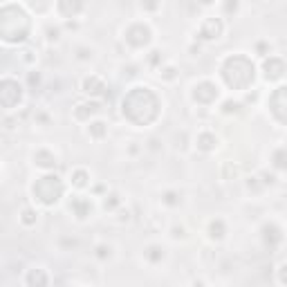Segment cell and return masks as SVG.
I'll return each mask as SVG.
<instances>
[{
    "instance_id": "cell-1",
    "label": "cell",
    "mask_w": 287,
    "mask_h": 287,
    "mask_svg": "<svg viewBox=\"0 0 287 287\" xmlns=\"http://www.w3.org/2000/svg\"><path fill=\"white\" fill-rule=\"evenodd\" d=\"M225 79L233 88H247L254 81V65L242 56L229 59L225 65Z\"/></svg>"
},
{
    "instance_id": "cell-2",
    "label": "cell",
    "mask_w": 287,
    "mask_h": 287,
    "mask_svg": "<svg viewBox=\"0 0 287 287\" xmlns=\"http://www.w3.org/2000/svg\"><path fill=\"white\" fill-rule=\"evenodd\" d=\"M34 193L38 196V200H41V202L52 204V202H56V200H59V196L63 193V184H61L59 177H52V175L41 177L38 184L34 186Z\"/></svg>"
},
{
    "instance_id": "cell-3",
    "label": "cell",
    "mask_w": 287,
    "mask_h": 287,
    "mask_svg": "<svg viewBox=\"0 0 287 287\" xmlns=\"http://www.w3.org/2000/svg\"><path fill=\"white\" fill-rule=\"evenodd\" d=\"M272 110L281 121H287V86L278 88L276 94L272 97Z\"/></svg>"
},
{
    "instance_id": "cell-4",
    "label": "cell",
    "mask_w": 287,
    "mask_h": 287,
    "mask_svg": "<svg viewBox=\"0 0 287 287\" xmlns=\"http://www.w3.org/2000/svg\"><path fill=\"white\" fill-rule=\"evenodd\" d=\"M148 36H151V31L146 30V27H141V25H137V27H130V31H128V41L133 45H144V43H148Z\"/></svg>"
},
{
    "instance_id": "cell-5",
    "label": "cell",
    "mask_w": 287,
    "mask_h": 287,
    "mask_svg": "<svg viewBox=\"0 0 287 287\" xmlns=\"http://www.w3.org/2000/svg\"><path fill=\"white\" fill-rule=\"evenodd\" d=\"M218 97V90H215L211 83H202V86L196 88V99L202 101V104H209V101H213Z\"/></svg>"
},
{
    "instance_id": "cell-6",
    "label": "cell",
    "mask_w": 287,
    "mask_h": 287,
    "mask_svg": "<svg viewBox=\"0 0 287 287\" xmlns=\"http://www.w3.org/2000/svg\"><path fill=\"white\" fill-rule=\"evenodd\" d=\"M220 30H222V25L218 20H207L204 27H202V38H218Z\"/></svg>"
},
{
    "instance_id": "cell-7",
    "label": "cell",
    "mask_w": 287,
    "mask_h": 287,
    "mask_svg": "<svg viewBox=\"0 0 287 287\" xmlns=\"http://www.w3.org/2000/svg\"><path fill=\"white\" fill-rule=\"evenodd\" d=\"M265 70H267V79H278L283 74V63L276 61V59H269V61L265 63Z\"/></svg>"
},
{
    "instance_id": "cell-8",
    "label": "cell",
    "mask_w": 287,
    "mask_h": 287,
    "mask_svg": "<svg viewBox=\"0 0 287 287\" xmlns=\"http://www.w3.org/2000/svg\"><path fill=\"white\" fill-rule=\"evenodd\" d=\"M59 7H61V12L65 16H72V14H76L81 9V0H61Z\"/></svg>"
},
{
    "instance_id": "cell-9",
    "label": "cell",
    "mask_w": 287,
    "mask_h": 287,
    "mask_svg": "<svg viewBox=\"0 0 287 287\" xmlns=\"http://www.w3.org/2000/svg\"><path fill=\"white\" fill-rule=\"evenodd\" d=\"M72 207L76 209L79 218H86L88 211H90V202H86V200H74V202H72Z\"/></svg>"
},
{
    "instance_id": "cell-10",
    "label": "cell",
    "mask_w": 287,
    "mask_h": 287,
    "mask_svg": "<svg viewBox=\"0 0 287 287\" xmlns=\"http://www.w3.org/2000/svg\"><path fill=\"white\" fill-rule=\"evenodd\" d=\"M215 146V137H211V135H202L200 137V148H204V151H209V148Z\"/></svg>"
},
{
    "instance_id": "cell-11",
    "label": "cell",
    "mask_w": 287,
    "mask_h": 287,
    "mask_svg": "<svg viewBox=\"0 0 287 287\" xmlns=\"http://www.w3.org/2000/svg\"><path fill=\"white\" fill-rule=\"evenodd\" d=\"M36 159H41V162H38L41 166H54L56 164V159L52 157V155H47V153H38Z\"/></svg>"
},
{
    "instance_id": "cell-12",
    "label": "cell",
    "mask_w": 287,
    "mask_h": 287,
    "mask_svg": "<svg viewBox=\"0 0 287 287\" xmlns=\"http://www.w3.org/2000/svg\"><path fill=\"white\" fill-rule=\"evenodd\" d=\"M276 166H281V168H287V151H281V153H276Z\"/></svg>"
},
{
    "instance_id": "cell-13",
    "label": "cell",
    "mask_w": 287,
    "mask_h": 287,
    "mask_svg": "<svg viewBox=\"0 0 287 287\" xmlns=\"http://www.w3.org/2000/svg\"><path fill=\"white\" fill-rule=\"evenodd\" d=\"M30 5L34 7V9H38V12H43V9H47L49 0H30Z\"/></svg>"
},
{
    "instance_id": "cell-14",
    "label": "cell",
    "mask_w": 287,
    "mask_h": 287,
    "mask_svg": "<svg viewBox=\"0 0 287 287\" xmlns=\"http://www.w3.org/2000/svg\"><path fill=\"white\" fill-rule=\"evenodd\" d=\"M74 184H76V186H83V184H86V173H76V175H74Z\"/></svg>"
},
{
    "instance_id": "cell-15",
    "label": "cell",
    "mask_w": 287,
    "mask_h": 287,
    "mask_svg": "<svg viewBox=\"0 0 287 287\" xmlns=\"http://www.w3.org/2000/svg\"><path fill=\"white\" fill-rule=\"evenodd\" d=\"M30 283H47V278H45V276H41V274H31L30 276Z\"/></svg>"
},
{
    "instance_id": "cell-16",
    "label": "cell",
    "mask_w": 287,
    "mask_h": 287,
    "mask_svg": "<svg viewBox=\"0 0 287 287\" xmlns=\"http://www.w3.org/2000/svg\"><path fill=\"white\" fill-rule=\"evenodd\" d=\"M281 281H283V283H287V265L283 267V272H281Z\"/></svg>"
},
{
    "instance_id": "cell-17",
    "label": "cell",
    "mask_w": 287,
    "mask_h": 287,
    "mask_svg": "<svg viewBox=\"0 0 287 287\" xmlns=\"http://www.w3.org/2000/svg\"><path fill=\"white\" fill-rule=\"evenodd\" d=\"M101 126H104V123H94V133H97V135L104 133V128H101Z\"/></svg>"
},
{
    "instance_id": "cell-18",
    "label": "cell",
    "mask_w": 287,
    "mask_h": 287,
    "mask_svg": "<svg viewBox=\"0 0 287 287\" xmlns=\"http://www.w3.org/2000/svg\"><path fill=\"white\" fill-rule=\"evenodd\" d=\"M34 218H31V211H25V222H31Z\"/></svg>"
},
{
    "instance_id": "cell-19",
    "label": "cell",
    "mask_w": 287,
    "mask_h": 287,
    "mask_svg": "<svg viewBox=\"0 0 287 287\" xmlns=\"http://www.w3.org/2000/svg\"><path fill=\"white\" fill-rule=\"evenodd\" d=\"M202 2H211V0H202Z\"/></svg>"
}]
</instances>
